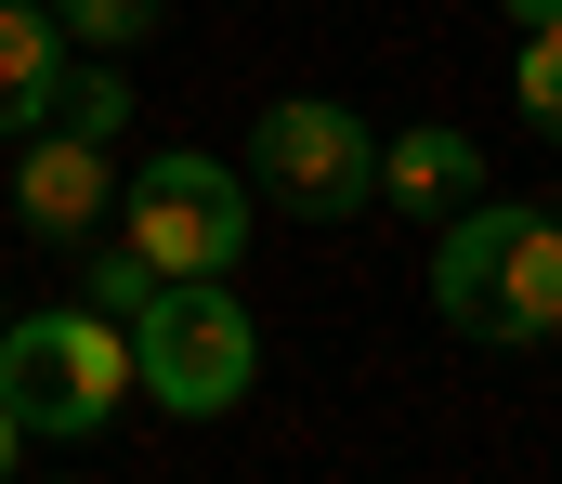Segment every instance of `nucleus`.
Instances as JSON below:
<instances>
[{"instance_id": "obj_7", "label": "nucleus", "mask_w": 562, "mask_h": 484, "mask_svg": "<svg viewBox=\"0 0 562 484\" xmlns=\"http://www.w3.org/2000/svg\"><path fill=\"white\" fill-rule=\"evenodd\" d=\"M471 196H484V145H471L458 119H431V132H393V145H380V210L445 223V210H471Z\"/></svg>"}, {"instance_id": "obj_12", "label": "nucleus", "mask_w": 562, "mask_h": 484, "mask_svg": "<svg viewBox=\"0 0 562 484\" xmlns=\"http://www.w3.org/2000/svg\"><path fill=\"white\" fill-rule=\"evenodd\" d=\"M144 289H157V262H144L132 236H119V249H92V315H119V327H132V315H144Z\"/></svg>"}, {"instance_id": "obj_4", "label": "nucleus", "mask_w": 562, "mask_h": 484, "mask_svg": "<svg viewBox=\"0 0 562 484\" xmlns=\"http://www.w3.org/2000/svg\"><path fill=\"white\" fill-rule=\"evenodd\" d=\"M249 223H262L249 170L196 158V145H157V158L119 183V236H132L157 275H236V262H249Z\"/></svg>"}, {"instance_id": "obj_2", "label": "nucleus", "mask_w": 562, "mask_h": 484, "mask_svg": "<svg viewBox=\"0 0 562 484\" xmlns=\"http://www.w3.org/2000/svg\"><path fill=\"white\" fill-rule=\"evenodd\" d=\"M132 393V327L92 315V302H53V315H13L0 327V406L26 446H79L105 432V406Z\"/></svg>"}, {"instance_id": "obj_14", "label": "nucleus", "mask_w": 562, "mask_h": 484, "mask_svg": "<svg viewBox=\"0 0 562 484\" xmlns=\"http://www.w3.org/2000/svg\"><path fill=\"white\" fill-rule=\"evenodd\" d=\"M13 459H26V432H13V406H0V472H13Z\"/></svg>"}, {"instance_id": "obj_5", "label": "nucleus", "mask_w": 562, "mask_h": 484, "mask_svg": "<svg viewBox=\"0 0 562 484\" xmlns=\"http://www.w3.org/2000/svg\"><path fill=\"white\" fill-rule=\"evenodd\" d=\"M249 196L288 210V223H353V210H380V132L353 119V105H327V92H288L262 105V132H249Z\"/></svg>"}, {"instance_id": "obj_10", "label": "nucleus", "mask_w": 562, "mask_h": 484, "mask_svg": "<svg viewBox=\"0 0 562 484\" xmlns=\"http://www.w3.org/2000/svg\"><path fill=\"white\" fill-rule=\"evenodd\" d=\"M40 13L66 26V53H132V40H157L170 0H40Z\"/></svg>"}, {"instance_id": "obj_8", "label": "nucleus", "mask_w": 562, "mask_h": 484, "mask_svg": "<svg viewBox=\"0 0 562 484\" xmlns=\"http://www.w3.org/2000/svg\"><path fill=\"white\" fill-rule=\"evenodd\" d=\"M53 66H66V26H53L40 0H0V132H40Z\"/></svg>"}, {"instance_id": "obj_6", "label": "nucleus", "mask_w": 562, "mask_h": 484, "mask_svg": "<svg viewBox=\"0 0 562 484\" xmlns=\"http://www.w3.org/2000/svg\"><path fill=\"white\" fill-rule=\"evenodd\" d=\"M26 158H13V210L40 223V236H105V145H79V132H13Z\"/></svg>"}, {"instance_id": "obj_13", "label": "nucleus", "mask_w": 562, "mask_h": 484, "mask_svg": "<svg viewBox=\"0 0 562 484\" xmlns=\"http://www.w3.org/2000/svg\"><path fill=\"white\" fill-rule=\"evenodd\" d=\"M497 13H510V26H562V0H497Z\"/></svg>"}, {"instance_id": "obj_9", "label": "nucleus", "mask_w": 562, "mask_h": 484, "mask_svg": "<svg viewBox=\"0 0 562 484\" xmlns=\"http://www.w3.org/2000/svg\"><path fill=\"white\" fill-rule=\"evenodd\" d=\"M40 119H53V132H79V145H119V132H132V79H119L105 53H92V66L66 53V66H53V105H40Z\"/></svg>"}, {"instance_id": "obj_3", "label": "nucleus", "mask_w": 562, "mask_h": 484, "mask_svg": "<svg viewBox=\"0 0 562 484\" xmlns=\"http://www.w3.org/2000/svg\"><path fill=\"white\" fill-rule=\"evenodd\" d=\"M262 380V327L236 315L223 275H157L132 315V393H157L170 419H223Z\"/></svg>"}, {"instance_id": "obj_1", "label": "nucleus", "mask_w": 562, "mask_h": 484, "mask_svg": "<svg viewBox=\"0 0 562 484\" xmlns=\"http://www.w3.org/2000/svg\"><path fill=\"white\" fill-rule=\"evenodd\" d=\"M431 315L458 340H562V210H524V196H471L445 210V249H431Z\"/></svg>"}, {"instance_id": "obj_11", "label": "nucleus", "mask_w": 562, "mask_h": 484, "mask_svg": "<svg viewBox=\"0 0 562 484\" xmlns=\"http://www.w3.org/2000/svg\"><path fill=\"white\" fill-rule=\"evenodd\" d=\"M510 105H524V132L562 145V26H524V66H510Z\"/></svg>"}]
</instances>
